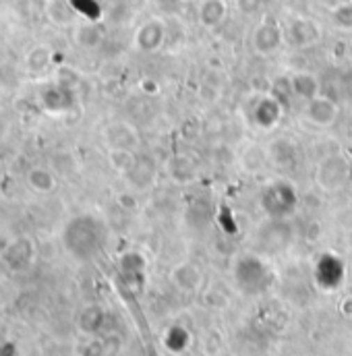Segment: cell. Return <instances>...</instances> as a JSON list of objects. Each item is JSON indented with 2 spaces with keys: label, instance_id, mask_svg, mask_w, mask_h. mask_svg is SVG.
Wrapping results in <instances>:
<instances>
[{
  "label": "cell",
  "instance_id": "6da1fadb",
  "mask_svg": "<svg viewBox=\"0 0 352 356\" xmlns=\"http://www.w3.org/2000/svg\"><path fill=\"white\" fill-rule=\"evenodd\" d=\"M65 247L79 259H88L97 249H99V241H102V224L89 216H77L73 218L67 226H65V234H63Z\"/></svg>",
  "mask_w": 352,
  "mask_h": 356
},
{
  "label": "cell",
  "instance_id": "7a4b0ae2",
  "mask_svg": "<svg viewBox=\"0 0 352 356\" xmlns=\"http://www.w3.org/2000/svg\"><path fill=\"white\" fill-rule=\"evenodd\" d=\"M259 203H262V209L267 213V218L284 220L296 211L301 199H298L294 184H290L288 180H273L262 191Z\"/></svg>",
  "mask_w": 352,
  "mask_h": 356
},
{
  "label": "cell",
  "instance_id": "3957f363",
  "mask_svg": "<svg viewBox=\"0 0 352 356\" xmlns=\"http://www.w3.org/2000/svg\"><path fill=\"white\" fill-rule=\"evenodd\" d=\"M352 177L351 162L340 156V154H330L326 156L317 168H315V182L326 191V193H336L349 184Z\"/></svg>",
  "mask_w": 352,
  "mask_h": 356
},
{
  "label": "cell",
  "instance_id": "277c9868",
  "mask_svg": "<svg viewBox=\"0 0 352 356\" xmlns=\"http://www.w3.org/2000/svg\"><path fill=\"white\" fill-rule=\"evenodd\" d=\"M338 102L319 93L317 97L309 99L307 106H305V116L311 124L315 127H321V129H328L332 127L336 120H338Z\"/></svg>",
  "mask_w": 352,
  "mask_h": 356
},
{
  "label": "cell",
  "instance_id": "5b68a950",
  "mask_svg": "<svg viewBox=\"0 0 352 356\" xmlns=\"http://www.w3.org/2000/svg\"><path fill=\"white\" fill-rule=\"evenodd\" d=\"M104 139H106V145L108 149H129V152H135L137 145H139V135H137V129L129 122H112L106 127L104 131Z\"/></svg>",
  "mask_w": 352,
  "mask_h": 356
},
{
  "label": "cell",
  "instance_id": "8992f818",
  "mask_svg": "<svg viewBox=\"0 0 352 356\" xmlns=\"http://www.w3.org/2000/svg\"><path fill=\"white\" fill-rule=\"evenodd\" d=\"M282 108H284V104L273 93L264 95L255 102V106L251 110V118L259 129H273L282 118Z\"/></svg>",
  "mask_w": 352,
  "mask_h": 356
},
{
  "label": "cell",
  "instance_id": "52a82bcc",
  "mask_svg": "<svg viewBox=\"0 0 352 356\" xmlns=\"http://www.w3.org/2000/svg\"><path fill=\"white\" fill-rule=\"evenodd\" d=\"M40 102H42V108L52 116L67 114L75 106L73 91L67 86H52V88L44 89L42 95H40Z\"/></svg>",
  "mask_w": 352,
  "mask_h": 356
},
{
  "label": "cell",
  "instance_id": "ba28073f",
  "mask_svg": "<svg viewBox=\"0 0 352 356\" xmlns=\"http://www.w3.org/2000/svg\"><path fill=\"white\" fill-rule=\"evenodd\" d=\"M332 75V79L328 77H321V93L336 99V102H342V99H352V71H328Z\"/></svg>",
  "mask_w": 352,
  "mask_h": 356
},
{
  "label": "cell",
  "instance_id": "9c48e42d",
  "mask_svg": "<svg viewBox=\"0 0 352 356\" xmlns=\"http://www.w3.org/2000/svg\"><path fill=\"white\" fill-rule=\"evenodd\" d=\"M129 178L131 186L135 188H150L156 180V166H154V160L150 156H137L135 158V164L131 166V170L125 175Z\"/></svg>",
  "mask_w": 352,
  "mask_h": 356
},
{
  "label": "cell",
  "instance_id": "30bf717a",
  "mask_svg": "<svg viewBox=\"0 0 352 356\" xmlns=\"http://www.w3.org/2000/svg\"><path fill=\"white\" fill-rule=\"evenodd\" d=\"M269 158L280 168H294L301 154H298V147L290 139H275L269 145Z\"/></svg>",
  "mask_w": 352,
  "mask_h": 356
},
{
  "label": "cell",
  "instance_id": "8fae6325",
  "mask_svg": "<svg viewBox=\"0 0 352 356\" xmlns=\"http://www.w3.org/2000/svg\"><path fill=\"white\" fill-rule=\"evenodd\" d=\"M290 93L298 99H313L321 93V81L311 73H296L290 79Z\"/></svg>",
  "mask_w": 352,
  "mask_h": 356
},
{
  "label": "cell",
  "instance_id": "7c38bea8",
  "mask_svg": "<svg viewBox=\"0 0 352 356\" xmlns=\"http://www.w3.org/2000/svg\"><path fill=\"white\" fill-rule=\"evenodd\" d=\"M282 44V33L275 25L265 23L253 35V46L259 54H273Z\"/></svg>",
  "mask_w": 352,
  "mask_h": 356
},
{
  "label": "cell",
  "instance_id": "4fadbf2b",
  "mask_svg": "<svg viewBox=\"0 0 352 356\" xmlns=\"http://www.w3.org/2000/svg\"><path fill=\"white\" fill-rule=\"evenodd\" d=\"M137 44L143 52L158 50L164 44V27L158 21H147L137 33Z\"/></svg>",
  "mask_w": 352,
  "mask_h": 356
},
{
  "label": "cell",
  "instance_id": "5bb4252c",
  "mask_svg": "<svg viewBox=\"0 0 352 356\" xmlns=\"http://www.w3.org/2000/svg\"><path fill=\"white\" fill-rule=\"evenodd\" d=\"M6 264L10 267L17 266H29V261L33 259V245L29 238H17L8 245L6 249Z\"/></svg>",
  "mask_w": 352,
  "mask_h": 356
},
{
  "label": "cell",
  "instance_id": "9a60e30c",
  "mask_svg": "<svg viewBox=\"0 0 352 356\" xmlns=\"http://www.w3.org/2000/svg\"><path fill=\"white\" fill-rule=\"evenodd\" d=\"M25 180L31 186V191L42 193V195H48V193H52L56 188V177L48 168H44V166L29 168V172L25 175Z\"/></svg>",
  "mask_w": 352,
  "mask_h": 356
},
{
  "label": "cell",
  "instance_id": "2e32d148",
  "mask_svg": "<svg viewBox=\"0 0 352 356\" xmlns=\"http://www.w3.org/2000/svg\"><path fill=\"white\" fill-rule=\"evenodd\" d=\"M342 271H344L342 264L336 257L326 255V257H321V261L317 266V277L326 286H336L340 282V277H342Z\"/></svg>",
  "mask_w": 352,
  "mask_h": 356
},
{
  "label": "cell",
  "instance_id": "e0dca14e",
  "mask_svg": "<svg viewBox=\"0 0 352 356\" xmlns=\"http://www.w3.org/2000/svg\"><path fill=\"white\" fill-rule=\"evenodd\" d=\"M226 15V4L224 0H205L203 6L199 8V21L205 27H216L224 21Z\"/></svg>",
  "mask_w": 352,
  "mask_h": 356
},
{
  "label": "cell",
  "instance_id": "ac0fdd59",
  "mask_svg": "<svg viewBox=\"0 0 352 356\" xmlns=\"http://www.w3.org/2000/svg\"><path fill=\"white\" fill-rule=\"evenodd\" d=\"M175 282L182 290H197V286L201 284V273L195 266L184 264L175 269Z\"/></svg>",
  "mask_w": 352,
  "mask_h": 356
},
{
  "label": "cell",
  "instance_id": "d6986e66",
  "mask_svg": "<svg viewBox=\"0 0 352 356\" xmlns=\"http://www.w3.org/2000/svg\"><path fill=\"white\" fill-rule=\"evenodd\" d=\"M135 152H129V149H110L108 152V160H110V166L114 170H118L120 175H127L131 170V166L135 164Z\"/></svg>",
  "mask_w": 352,
  "mask_h": 356
},
{
  "label": "cell",
  "instance_id": "ffe728a7",
  "mask_svg": "<svg viewBox=\"0 0 352 356\" xmlns=\"http://www.w3.org/2000/svg\"><path fill=\"white\" fill-rule=\"evenodd\" d=\"M48 65H50V54H48V50H44V48H33V50L27 54V58H25V67H27V71L33 73V75L44 73V71L48 69Z\"/></svg>",
  "mask_w": 352,
  "mask_h": 356
},
{
  "label": "cell",
  "instance_id": "44dd1931",
  "mask_svg": "<svg viewBox=\"0 0 352 356\" xmlns=\"http://www.w3.org/2000/svg\"><path fill=\"white\" fill-rule=\"evenodd\" d=\"M102 319H104V315H102V311L95 309V307L83 311V315H81V327H83V332H95V330L99 327Z\"/></svg>",
  "mask_w": 352,
  "mask_h": 356
},
{
  "label": "cell",
  "instance_id": "7402d4cb",
  "mask_svg": "<svg viewBox=\"0 0 352 356\" xmlns=\"http://www.w3.org/2000/svg\"><path fill=\"white\" fill-rule=\"evenodd\" d=\"M336 21H338V25H342V27H352V4H342L338 10H336Z\"/></svg>",
  "mask_w": 352,
  "mask_h": 356
},
{
  "label": "cell",
  "instance_id": "603a6c76",
  "mask_svg": "<svg viewBox=\"0 0 352 356\" xmlns=\"http://www.w3.org/2000/svg\"><path fill=\"white\" fill-rule=\"evenodd\" d=\"M259 4H262V0H241V8H243L245 13L257 10V8H259Z\"/></svg>",
  "mask_w": 352,
  "mask_h": 356
},
{
  "label": "cell",
  "instance_id": "cb8c5ba5",
  "mask_svg": "<svg viewBox=\"0 0 352 356\" xmlns=\"http://www.w3.org/2000/svg\"><path fill=\"white\" fill-rule=\"evenodd\" d=\"M6 133H8V120L0 114V141L6 137Z\"/></svg>",
  "mask_w": 352,
  "mask_h": 356
}]
</instances>
